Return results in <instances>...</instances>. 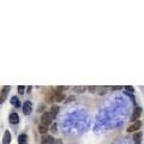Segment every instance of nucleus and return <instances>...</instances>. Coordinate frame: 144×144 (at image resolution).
<instances>
[{"mask_svg": "<svg viewBox=\"0 0 144 144\" xmlns=\"http://www.w3.org/2000/svg\"><path fill=\"white\" fill-rule=\"evenodd\" d=\"M121 85H113L112 87V90H121Z\"/></svg>", "mask_w": 144, "mask_h": 144, "instance_id": "obj_20", "label": "nucleus"}, {"mask_svg": "<svg viewBox=\"0 0 144 144\" xmlns=\"http://www.w3.org/2000/svg\"><path fill=\"white\" fill-rule=\"evenodd\" d=\"M54 116L50 114V112H44L42 115H41V125L43 126H48L53 122Z\"/></svg>", "mask_w": 144, "mask_h": 144, "instance_id": "obj_1", "label": "nucleus"}, {"mask_svg": "<svg viewBox=\"0 0 144 144\" xmlns=\"http://www.w3.org/2000/svg\"><path fill=\"white\" fill-rule=\"evenodd\" d=\"M89 91H90V93H94L95 90H96V87H89Z\"/></svg>", "mask_w": 144, "mask_h": 144, "instance_id": "obj_21", "label": "nucleus"}, {"mask_svg": "<svg viewBox=\"0 0 144 144\" xmlns=\"http://www.w3.org/2000/svg\"><path fill=\"white\" fill-rule=\"evenodd\" d=\"M53 99H54V93L52 91V93H49L47 95V101L48 102H53Z\"/></svg>", "mask_w": 144, "mask_h": 144, "instance_id": "obj_16", "label": "nucleus"}, {"mask_svg": "<svg viewBox=\"0 0 144 144\" xmlns=\"http://www.w3.org/2000/svg\"><path fill=\"white\" fill-rule=\"evenodd\" d=\"M11 143V133L10 131H5L3 137V144H10Z\"/></svg>", "mask_w": 144, "mask_h": 144, "instance_id": "obj_9", "label": "nucleus"}, {"mask_svg": "<svg viewBox=\"0 0 144 144\" xmlns=\"http://www.w3.org/2000/svg\"><path fill=\"white\" fill-rule=\"evenodd\" d=\"M9 120H10V124H12V125L18 124L19 122V115L17 114V113H11L10 116H9Z\"/></svg>", "mask_w": 144, "mask_h": 144, "instance_id": "obj_5", "label": "nucleus"}, {"mask_svg": "<svg viewBox=\"0 0 144 144\" xmlns=\"http://www.w3.org/2000/svg\"><path fill=\"white\" fill-rule=\"evenodd\" d=\"M38 131H40V133H46V132L48 131V128H47V126H43V125H40L38 126Z\"/></svg>", "mask_w": 144, "mask_h": 144, "instance_id": "obj_14", "label": "nucleus"}, {"mask_svg": "<svg viewBox=\"0 0 144 144\" xmlns=\"http://www.w3.org/2000/svg\"><path fill=\"white\" fill-rule=\"evenodd\" d=\"M66 89H69V87H66V85H59V87H56V90H59V93H61L63 90H66Z\"/></svg>", "mask_w": 144, "mask_h": 144, "instance_id": "obj_17", "label": "nucleus"}, {"mask_svg": "<svg viewBox=\"0 0 144 144\" xmlns=\"http://www.w3.org/2000/svg\"><path fill=\"white\" fill-rule=\"evenodd\" d=\"M11 104H12V106H15L16 108H18V107L21 106V102H19L18 97H16V96L11 97Z\"/></svg>", "mask_w": 144, "mask_h": 144, "instance_id": "obj_11", "label": "nucleus"}, {"mask_svg": "<svg viewBox=\"0 0 144 144\" xmlns=\"http://www.w3.org/2000/svg\"><path fill=\"white\" fill-rule=\"evenodd\" d=\"M64 99H65L64 93H59V91H55V93H54V101L61 102V101H64Z\"/></svg>", "mask_w": 144, "mask_h": 144, "instance_id": "obj_8", "label": "nucleus"}, {"mask_svg": "<svg viewBox=\"0 0 144 144\" xmlns=\"http://www.w3.org/2000/svg\"><path fill=\"white\" fill-rule=\"evenodd\" d=\"M31 110H32V103L30 101H25L24 104H23V113L25 115H29V114H31Z\"/></svg>", "mask_w": 144, "mask_h": 144, "instance_id": "obj_3", "label": "nucleus"}, {"mask_svg": "<svg viewBox=\"0 0 144 144\" xmlns=\"http://www.w3.org/2000/svg\"><path fill=\"white\" fill-rule=\"evenodd\" d=\"M73 90L77 91V93H83V91L85 90V87H83V85H79V87H75V88H73Z\"/></svg>", "mask_w": 144, "mask_h": 144, "instance_id": "obj_15", "label": "nucleus"}, {"mask_svg": "<svg viewBox=\"0 0 144 144\" xmlns=\"http://www.w3.org/2000/svg\"><path fill=\"white\" fill-rule=\"evenodd\" d=\"M58 112H59V107L58 106H52V108H50V114L53 116H55L56 114H58Z\"/></svg>", "mask_w": 144, "mask_h": 144, "instance_id": "obj_13", "label": "nucleus"}, {"mask_svg": "<svg viewBox=\"0 0 144 144\" xmlns=\"http://www.w3.org/2000/svg\"><path fill=\"white\" fill-rule=\"evenodd\" d=\"M9 91H10V87H9V85L3 87V89H1V91H0V103H4V102H5L7 95H9Z\"/></svg>", "mask_w": 144, "mask_h": 144, "instance_id": "obj_2", "label": "nucleus"}, {"mask_svg": "<svg viewBox=\"0 0 144 144\" xmlns=\"http://www.w3.org/2000/svg\"><path fill=\"white\" fill-rule=\"evenodd\" d=\"M125 89L127 91H130V93H133V91H135V88H133V87H131V85H126Z\"/></svg>", "mask_w": 144, "mask_h": 144, "instance_id": "obj_19", "label": "nucleus"}, {"mask_svg": "<svg viewBox=\"0 0 144 144\" xmlns=\"http://www.w3.org/2000/svg\"><path fill=\"white\" fill-rule=\"evenodd\" d=\"M27 90H28L27 93H30V90H31V87H28V88H27Z\"/></svg>", "mask_w": 144, "mask_h": 144, "instance_id": "obj_24", "label": "nucleus"}, {"mask_svg": "<svg viewBox=\"0 0 144 144\" xmlns=\"http://www.w3.org/2000/svg\"><path fill=\"white\" fill-rule=\"evenodd\" d=\"M141 126H142V122L141 121H135L132 125H130L127 127V132H136V131H138V130L141 128Z\"/></svg>", "mask_w": 144, "mask_h": 144, "instance_id": "obj_4", "label": "nucleus"}, {"mask_svg": "<svg viewBox=\"0 0 144 144\" xmlns=\"http://www.w3.org/2000/svg\"><path fill=\"white\" fill-rule=\"evenodd\" d=\"M141 138H142V133H141V132H136L135 136H133L135 143L136 144H139V143H141Z\"/></svg>", "mask_w": 144, "mask_h": 144, "instance_id": "obj_12", "label": "nucleus"}, {"mask_svg": "<svg viewBox=\"0 0 144 144\" xmlns=\"http://www.w3.org/2000/svg\"><path fill=\"white\" fill-rule=\"evenodd\" d=\"M54 143V138L52 136H43L41 139V144H53Z\"/></svg>", "mask_w": 144, "mask_h": 144, "instance_id": "obj_7", "label": "nucleus"}, {"mask_svg": "<svg viewBox=\"0 0 144 144\" xmlns=\"http://www.w3.org/2000/svg\"><path fill=\"white\" fill-rule=\"evenodd\" d=\"M18 143L19 144H27L28 143V137L25 133H22V135H19L18 137Z\"/></svg>", "mask_w": 144, "mask_h": 144, "instance_id": "obj_10", "label": "nucleus"}, {"mask_svg": "<svg viewBox=\"0 0 144 144\" xmlns=\"http://www.w3.org/2000/svg\"><path fill=\"white\" fill-rule=\"evenodd\" d=\"M141 114H142V108L141 107H136V109L133 110V114L131 115V120L132 121H136L141 116Z\"/></svg>", "mask_w": 144, "mask_h": 144, "instance_id": "obj_6", "label": "nucleus"}, {"mask_svg": "<svg viewBox=\"0 0 144 144\" xmlns=\"http://www.w3.org/2000/svg\"><path fill=\"white\" fill-rule=\"evenodd\" d=\"M24 91H25L24 85H19V87H18V93H19V94H24Z\"/></svg>", "mask_w": 144, "mask_h": 144, "instance_id": "obj_18", "label": "nucleus"}, {"mask_svg": "<svg viewBox=\"0 0 144 144\" xmlns=\"http://www.w3.org/2000/svg\"><path fill=\"white\" fill-rule=\"evenodd\" d=\"M52 131L56 132V124H53V126H52Z\"/></svg>", "mask_w": 144, "mask_h": 144, "instance_id": "obj_22", "label": "nucleus"}, {"mask_svg": "<svg viewBox=\"0 0 144 144\" xmlns=\"http://www.w3.org/2000/svg\"><path fill=\"white\" fill-rule=\"evenodd\" d=\"M73 100H75V97L71 96V97H69V99H67V102H71V101H73Z\"/></svg>", "mask_w": 144, "mask_h": 144, "instance_id": "obj_23", "label": "nucleus"}]
</instances>
